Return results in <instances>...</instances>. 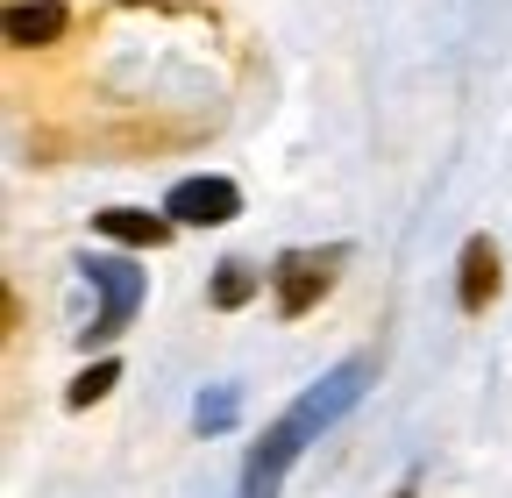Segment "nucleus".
<instances>
[{
	"mask_svg": "<svg viewBox=\"0 0 512 498\" xmlns=\"http://www.w3.org/2000/svg\"><path fill=\"white\" fill-rule=\"evenodd\" d=\"M363 385H370V363L363 356H349L342 370H328V378H320L264 442L249 449V470H242V498H278V484H285V470L299 463V449L313 442V434H328L356 399H363Z\"/></svg>",
	"mask_w": 512,
	"mask_h": 498,
	"instance_id": "obj_1",
	"label": "nucleus"
},
{
	"mask_svg": "<svg viewBox=\"0 0 512 498\" xmlns=\"http://www.w3.org/2000/svg\"><path fill=\"white\" fill-rule=\"evenodd\" d=\"M164 214L185 228H221L242 214V193H235V178H178L164 193Z\"/></svg>",
	"mask_w": 512,
	"mask_h": 498,
	"instance_id": "obj_2",
	"label": "nucleus"
},
{
	"mask_svg": "<svg viewBox=\"0 0 512 498\" xmlns=\"http://www.w3.org/2000/svg\"><path fill=\"white\" fill-rule=\"evenodd\" d=\"M86 271H93V285L107 292V306H100V321H93V342H107V335H121V328H128V314H136V299H143V285H136V271H128L121 257H93Z\"/></svg>",
	"mask_w": 512,
	"mask_h": 498,
	"instance_id": "obj_3",
	"label": "nucleus"
},
{
	"mask_svg": "<svg viewBox=\"0 0 512 498\" xmlns=\"http://www.w3.org/2000/svg\"><path fill=\"white\" fill-rule=\"evenodd\" d=\"M320 292H328V257H306V249H292V257L278 264V306H285V314H306Z\"/></svg>",
	"mask_w": 512,
	"mask_h": 498,
	"instance_id": "obj_4",
	"label": "nucleus"
},
{
	"mask_svg": "<svg viewBox=\"0 0 512 498\" xmlns=\"http://www.w3.org/2000/svg\"><path fill=\"white\" fill-rule=\"evenodd\" d=\"M93 228L100 235H114V242H136V249H157V242H171V214H143V207H107V214H93Z\"/></svg>",
	"mask_w": 512,
	"mask_h": 498,
	"instance_id": "obj_5",
	"label": "nucleus"
},
{
	"mask_svg": "<svg viewBox=\"0 0 512 498\" xmlns=\"http://www.w3.org/2000/svg\"><path fill=\"white\" fill-rule=\"evenodd\" d=\"M491 292H498V249L484 235H470V249H463V314H484Z\"/></svg>",
	"mask_w": 512,
	"mask_h": 498,
	"instance_id": "obj_6",
	"label": "nucleus"
},
{
	"mask_svg": "<svg viewBox=\"0 0 512 498\" xmlns=\"http://www.w3.org/2000/svg\"><path fill=\"white\" fill-rule=\"evenodd\" d=\"M64 36V8L57 0H43V8H8V43L36 50V43H57Z\"/></svg>",
	"mask_w": 512,
	"mask_h": 498,
	"instance_id": "obj_7",
	"label": "nucleus"
},
{
	"mask_svg": "<svg viewBox=\"0 0 512 498\" xmlns=\"http://www.w3.org/2000/svg\"><path fill=\"white\" fill-rule=\"evenodd\" d=\"M242 299H256V271L249 264H221L214 271V306H242Z\"/></svg>",
	"mask_w": 512,
	"mask_h": 498,
	"instance_id": "obj_8",
	"label": "nucleus"
},
{
	"mask_svg": "<svg viewBox=\"0 0 512 498\" xmlns=\"http://www.w3.org/2000/svg\"><path fill=\"white\" fill-rule=\"evenodd\" d=\"M114 378H121V363H114V356H107V363H93L86 378H79L72 392H64V406H93V399H100V392H107Z\"/></svg>",
	"mask_w": 512,
	"mask_h": 498,
	"instance_id": "obj_9",
	"label": "nucleus"
},
{
	"mask_svg": "<svg viewBox=\"0 0 512 498\" xmlns=\"http://www.w3.org/2000/svg\"><path fill=\"white\" fill-rule=\"evenodd\" d=\"M235 420V399L221 392V399H200V427H228Z\"/></svg>",
	"mask_w": 512,
	"mask_h": 498,
	"instance_id": "obj_10",
	"label": "nucleus"
}]
</instances>
